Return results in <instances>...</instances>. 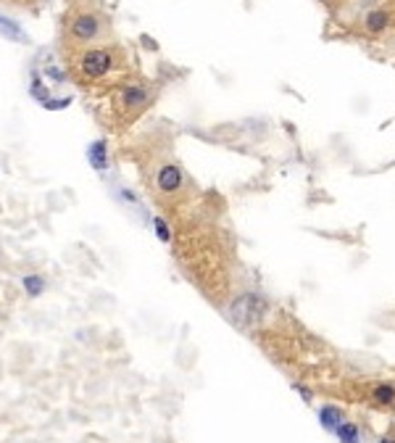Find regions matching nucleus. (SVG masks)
<instances>
[{"mask_svg": "<svg viewBox=\"0 0 395 443\" xmlns=\"http://www.w3.org/2000/svg\"><path fill=\"white\" fill-rule=\"evenodd\" d=\"M63 50L74 53L87 45L111 43V19L100 6L93 3H74L72 11H66L63 19Z\"/></svg>", "mask_w": 395, "mask_h": 443, "instance_id": "obj_1", "label": "nucleus"}, {"mask_svg": "<svg viewBox=\"0 0 395 443\" xmlns=\"http://www.w3.org/2000/svg\"><path fill=\"white\" fill-rule=\"evenodd\" d=\"M69 61H72L74 80L82 84H103L124 74V53L119 45H111V43L74 50L69 53Z\"/></svg>", "mask_w": 395, "mask_h": 443, "instance_id": "obj_2", "label": "nucleus"}, {"mask_svg": "<svg viewBox=\"0 0 395 443\" xmlns=\"http://www.w3.org/2000/svg\"><path fill=\"white\" fill-rule=\"evenodd\" d=\"M153 96H156L153 84L137 80V77H124L114 87V103L124 119H137L153 103Z\"/></svg>", "mask_w": 395, "mask_h": 443, "instance_id": "obj_3", "label": "nucleus"}, {"mask_svg": "<svg viewBox=\"0 0 395 443\" xmlns=\"http://www.w3.org/2000/svg\"><path fill=\"white\" fill-rule=\"evenodd\" d=\"M153 185H156L158 195H164V198L180 195L182 188H185V169L180 164H174V161L161 164L156 169V174H153Z\"/></svg>", "mask_w": 395, "mask_h": 443, "instance_id": "obj_4", "label": "nucleus"}, {"mask_svg": "<svg viewBox=\"0 0 395 443\" xmlns=\"http://www.w3.org/2000/svg\"><path fill=\"white\" fill-rule=\"evenodd\" d=\"M263 312H266V301L253 296V293H245V296L235 299L232 309H229V317L238 324H245V327H248V324L258 322L263 317Z\"/></svg>", "mask_w": 395, "mask_h": 443, "instance_id": "obj_5", "label": "nucleus"}, {"mask_svg": "<svg viewBox=\"0 0 395 443\" xmlns=\"http://www.w3.org/2000/svg\"><path fill=\"white\" fill-rule=\"evenodd\" d=\"M87 161H90V167L95 169L98 174H106L111 169V153H108L106 137H98V140L87 145Z\"/></svg>", "mask_w": 395, "mask_h": 443, "instance_id": "obj_6", "label": "nucleus"}, {"mask_svg": "<svg viewBox=\"0 0 395 443\" xmlns=\"http://www.w3.org/2000/svg\"><path fill=\"white\" fill-rule=\"evenodd\" d=\"M0 37H6V40H11V43H29V37H26L24 27L19 24L16 19L11 16H6V13H0Z\"/></svg>", "mask_w": 395, "mask_h": 443, "instance_id": "obj_7", "label": "nucleus"}, {"mask_svg": "<svg viewBox=\"0 0 395 443\" xmlns=\"http://www.w3.org/2000/svg\"><path fill=\"white\" fill-rule=\"evenodd\" d=\"M37 74H40V77H42V80H45V82H53V84H66L69 82V69H63V66H61V63H56V61H50L48 59V63H45V66H42V69H35Z\"/></svg>", "mask_w": 395, "mask_h": 443, "instance_id": "obj_8", "label": "nucleus"}, {"mask_svg": "<svg viewBox=\"0 0 395 443\" xmlns=\"http://www.w3.org/2000/svg\"><path fill=\"white\" fill-rule=\"evenodd\" d=\"M29 96L35 98L40 106H45L50 98H53V93H50V84L40 77V74L32 69V82H29Z\"/></svg>", "mask_w": 395, "mask_h": 443, "instance_id": "obj_9", "label": "nucleus"}, {"mask_svg": "<svg viewBox=\"0 0 395 443\" xmlns=\"http://www.w3.org/2000/svg\"><path fill=\"white\" fill-rule=\"evenodd\" d=\"M22 287H24V293L29 299H40L45 293V287H48V280L42 275H37V272H29V275L22 277Z\"/></svg>", "mask_w": 395, "mask_h": 443, "instance_id": "obj_10", "label": "nucleus"}, {"mask_svg": "<svg viewBox=\"0 0 395 443\" xmlns=\"http://www.w3.org/2000/svg\"><path fill=\"white\" fill-rule=\"evenodd\" d=\"M319 422H322L324 430L335 433V428L343 422V412L337 407H322V412H319Z\"/></svg>", "mask_w": 395, "mask_h": 443, "instance_id": "obj_11", "label": "nucleus"}, {"mask_svg": "<svg viewBox=\"0 0 395 443\" xmlns=\"http://www.w3.org/2000/svg\"><path fill=\"white\" fill-rule=\"evenodd\" d=\"M340 443H359V428L353 422H340L335 428Z\"/></svg>", "mask_w": 395, "mask_h": 443, "instance_id": "obj_12", "label": "nucleus"}, {"mask_svg": "<svg viewBox=\"0 0 395 443\" xmlns=\"http://www.w3.org/2000/svg\"><path fill=\"white\" fill-rule=\"evenodd\" d=\"M364 27H366L369 32H382L385 27H387V13H385V11H371V13H366V19H364Z\"/></svg>", "mask_w": 395, "mask_h": 443, "instance_id": "obj_13", "label": "nucleus"}, {"mask_svg": "<svg viewBox=\"0 0 395 443\" xmlns=\"http://www.w3.org/2000/svg\"><path fill=\"white\" fill-rule=\"evenodd\" d=\"M150 227H153V232H156V238L161 240V243H171V230H169L164 216H153V219H150Z\"/></svg>", "mask_w": 395, "mask_h": 443, "instance_id": "obj_14", "label": "nucleus"}, {"mask_svg": "<svg viewBox=\"0 0 395 443\" xmlns=\"http://www.w3.org/2000/svg\"><path fill=\"white\" fill-rule=\"evenodd\" d=\"M393 398H395L393 385H380V388L374 391V401H377V404H393Z\"/></svg>", "mask_w": 395, "mask_h": 443, "instance_id": "obj_15", "label": "nucleus"}, {"mask_svg": "<svg viewBox=\"0 0 395 443\" xmlns=\"http://www.w3.org/2000/svg\"><path fill=\"white\" fill-rule=\"evenodd\" d=\"M74 3H93V6H100V0H74Z\"/></svg>", "mask_w": 395, "mask_h": 443, "instance_id": "obj_16", "label": "nucleus"}, {"mask_svg": "<svg viewBox=\"0 0 395 443\" xmlns=\"http://www.w3.org/2000/svg\"><path fill=\"white\" fill-rule=\"evenodd\" d=\"M382 443H395L393 438H382Z\"/></svg>", "mask_w": 395, "mask_h": 443, "instance_id": "obj_17", "label": "nucleus"}, {"mask_svg": "<svg viewBox=\"0 0 395 443\" xmlns=\"http://www.w3.org/2000/svg\"><path fill=\"white\" fill-rule=\"evenodd\" d=\"M19 3H32V0H19Z\"/></svg>", "mask_w": 395, "mask_h": 443, "instance_id": "obj_18", "label": "nucleus"}]
</instances>
